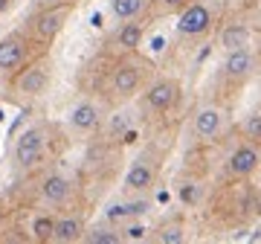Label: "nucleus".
Segmentation results:
<instances>
[{"mask_svg": "<svg viewBox=\"0 0 261 244\" xmlns=\"http://www.w3.org/2000/svg\"><path fill=\"white\" fill-rule=\"evenodd\" d=\"M67 15H70V3H61V6H53V9L41 12L35 20H32V32H35L38 41H53V38L61 32Z\"/></svg>", "mask_w": 261, "mask_h": 244, "instance_id": "f257e3e1", "label": "nucleus"}, {"mask_svg": "<svg viewBox=\"0 0 261 244\" xmlns=\"http://www.w3.org/2000/svg\"><path fill=\"white\" fill-rule=\"evenodd\" d=\"M177 99H180V85L177 82L160 79V82H154V85L148 87V93H145V108L154 111V113H166Z\"/></svg>", "mask_w": 261, "mask_h": 244, "instance_id": "f03ea898", "label": "nucleus"}, {"mask_svg": "<svg viewBox=\"0 0 261 244\" xmlns=\"http://www.w3.org/2000/svg\"><path fill=\"white\" fill-rule=\"evenodd\" d=\"M44 128H29L23 137L18 140V149H15V160L18 166H35L38 160L44 157Z\"/></svg>", "mask_w": 261, "mask_h": 244, "instance_id": "7ed1b4c3", "label": "nucleus"}, {"mask_svg": "<svg viewBox=\"0 0 261 244\" xmlns=\"http://www.w3.org/2000/svg\"><path fill=\"white\" fill-rule=\"evenodd\" d=\"M27 38L23 35H9L0 41V70H18L27 61Z\"/></svg>", "mask_w": 261, "mask_h": 244, "instance_id": "20e7f679", "label": "nucleus"}, {"mask_svg": "<svg viewBox=\"0 0 261 244\" xmlns=\"http://www.w3.org/2000/svg\"><path fill=\"white\" fill-rule=\"evenodd\" d=\"M258 163H261V154L255 145H238L232 151L229 163H226V169H229L232 178H247V175H252V172L258 169Z\"/></svg>", "mask_w": 261, "mask_h": 244, "instance_id": "39448f33", "label": "nucleus"}, {"mask_svg": "<svg viewBox=\"0 0 261 244\" xmlns=\"http://www.w3.org/2000/svg\"><path fill=\"white\" fill-rule=\"evenodd\" d=\"M209 23H212L209 9H206V6H200V3H189L186 9H183V15H180L177 29L183 32V35H200V32H206V29H209Z\"/></svg>", "mask_w": 261, "mask_h": 244, "instance_id": "423d86ee", "label": "nucleus"}, {"mask_svg": "<svg viewBox=\"0 0 261 244\" xmlns=\"http://www.w3.org/2000/svg\"><path fill=\"white\" fill-rule=\"evenodd\" d=\"M47 82H49V67L41 61V64H32L29 70H23V73L18 76L15 87H18V93H23V96H38L47 87Z\"/></svg>", "mask_w": 261, "mask_h": 244, "instance_id": "0eeeda50", "label": "nucleus"}, {"mask_svg": "<svg viewBox=\"0 0 261 244\" xmlns=\"http://www.w3.org/2000/svg\"><path fill=\"white\" fill-rule=\"evenodd\" d=\"M140 85H142V70L137 64L125 61V64H119L116 70H113V93H116V96L137 93Z\"/></svg>", "mask_w": 261, "mask_h": 244, "instance_id": "6e6552de", "label": "nucleus"}, {"mask_svg": "<svg viewBox=\"0 0 261 244\" xmlns=\"http://www.w3.org/2000/svg\"><path fill=\"white\" fill-rule=\"evenodd\" d=\"M252 67H255L252 53L247 47H241V50H229V56H226V61H224V73L229 76V79H247V76L252 73Z\"/></svg>", "mask_w": 261, "mask_h": 244, "instance_id": "1a4fd4ad", "label": "nucleus"}, {"mask_svg": "<svg viewBox=\"0 0 261 244\" xmlns=\"http://www.w3.org/2000/svg\"><path fill=\"white\" fill-rule=\"evenodd\" d=\"M154 175H157V169L151 166L148 160H137L128 169V175H125V186L142 192V189H148L151 183H154Z\"/></svg>", "mask_w": 261, "mask_h": 244, "instance_id": "9d476101", "label": "nucleus"}, {"mask_svg": "<svg viewBox=\"0 0 261 244\" xmlns=\"http://www.w3.org/2000/svg\"><path fill=\"white\" fill-rule=\"evenodd\" d=\"M221 122H224L221 111H215V108H203V111L195 113V134H197V137H203V140H209V137L218 134Z\"/></svg>", "mask_w": 261, "mask_h": 244, "instance_id": "9b49d317", "label": "nucleus"}, {"mask_svg": "<svg viewBox=\"0 0 261 244\" xmlns=\"http://www.w3.org/2000/svg\"><path fill=\"white\" fill-rule=\"evenodd\" d=\"M70 180L61 178V175H49L44 183H41V195L47 198L49 204H64L67 198H70Z\"/></svg>", "mask_w": 261, "mask_h": 244, "instance_id": "f8f14e48", "label": "nucleus"}, {"mask_svg": "<svg viewBox=\"0 0 261 244\" xmlns=\"http://www.w3.org/2000/svg\"><path fill=\"white\" fill-rule=\"evenodd\" d=\"M218 41H221L224 50H241V47H247V41H250V29L244 27V23H229V27L221 29Z\"/></svg>", "mask_w": 261, "mask_h": 244, "instance_id": "ddd939ff", "label": "nucleus"}, {"mask_svg": "<svg viewBox=\"0 0 261 244\" xmlns=\"http://www.w3.org/2000/svg\"><path fill=\"white\" fill-rule=\"evenodd\" d=\"M79 238H84V227L79 218H58L56 221V233H53V241H79Z\"/></svg>", "mask_w": 261, "mask_h": 244, "instance_id": "4468645a", "label": "nucleus"}, {"mask_svg": "<svg viewBox=\"0 0 261 244\" xmlns=\"http://www.w3.org/2000/svg\"><path fill=\"white\" fill-rule=\"evenodd\" d=\"M70 119H73L75 128H82V131H93L96 125H99V111H96L90 102H84V105H79V108L73 111Z\"/></svg>", "mask_w": 261, "mask_h": 244, "instance_id": "2eb2a0df", "label": "nucleus"}, {"mask_svg": "<svg viewBox=\"0 0 261 244\" xmlns=\"http://www.w3.org/2000/svg\"><path fill=\"white\" fill-rule=\"evenodd\" d=\"M142 23H125V27L119 29V35H116V44H119L122 50H137L142 44Z\"/></svg>", "mask_w": 261, "mask_h": 244, "instance_id": "dca6fc26", "label": "nucleus"}, {"mask_svg": "<svg viewBox=\"0 0 261 244\" xmlns=\"http://www.w3.org/2000/svg\"><path fill=\"white\" fill-rule=\"evenodd\" d=\"M142 9H145V0H113V15L122 20L137 18Z\"/></svg>", "mask_w": 261, "mask_h": 244, "instance_id": "f3484780", "label": "nucleus"}, {"mask_svg": "<svg viewBox=\"0 0 261 244\" xmlns=\"http://www.w3.org/2000/svg\"><path fill=\"white\" fill-rule=\"evenodd\" d=\"M53 233H56V221L47 215H41L32 221V235H35L38 241H53Z\"/></svg>", "mask_w": 261, "mask_h": 244, "instance_id": "a211bd4d", "label": "nucleus"}, {"mask_svg": "<svg viewBox=\"0 0 261 244\" xmlns=\"http://www.w3.org/2000/svg\"><path fill=\"white\" fill-rule=\"evenodd\" d=\"M157 241H163V244H180V241H183V227H180V224H166L163 230H160Z\"/></svg>", "mask_w": 261, "mask_h": 244, "instance_id": "6ab92c4d", "label": "nucleus"}, {"mask_svg": "<svg viewBox=\"0 0 261 244\" xmlns=\"http://www.w3.org/2000/svg\"><path fill=\"white\" fill-rule=\"evenodd\" d=\"M140 212H145V204H125V207H113L108 212V218L116 221V218H125V215H140Z\"/></svg>", "mask_w": 261, "mask_h": 244, "instance_id": "aec40b11", "label": "nucleus"}, {"mask_svg": "<svg viewBox=\"0 0 261 244\" xmlns=\"http://www.w3.org/2000/svg\"><path fill=\"white\" fill-rule=\"evenodd\" d=\"M244 134H247V140L261 142V113H252L250 119L244 122Z\"/></svg>", "mask_w": 261, "mask_h": 244, "instance_id": "412c9836", "label": "nucleus"}, {"mask_svg": "<svg viewBox=\"0 0 261 244\" xmlns=\"http://www.w3.org/2000/svg\"><path fill=\"white\" fill-rule=\"evenodd\" d=\"M90 244H116L119 241V235L111 233V230H93V233H87L84 235Z\"/></svg>", "mask_w": 261, "mask_h": 244, "instance_id": "4be33fe9", "label": "nucleus"}, {"mask_svg": "<svg viewBox=\"0 0 261 244\" xmlns=\"http://www.w3.org/2000/svg\"><path fill=\"white\" fill-rule=\"evenodd\" d=\"M180 198H183L186 204H197V201H200V186H197V183H186V186H180Z\"/></svg>", "mask_w": 261, "mask_h": 244, "instance_id": "5701e85b", "label": "nucleus"}, {"mask_svg": "<svg viewBox=\"0 0 261 244\" xmlns=\"http://www.w3.org/2000/svg\"><path fill=\"white\" fill-rule=\"evenodd\" d=\"M160 6H163V12H177V9H186L189 0H160Z\"/></svg>", "mask_w": 261, "mask_h": 244, "instance_id": "b1692460", "label": "nucleus"}, {"mask_svg": "<svg viewBox=\"0 0 261 244\" xmlns=\"http://www.w3.org/2000/svg\"><path fill=\"white\" fill-rule=\"evenodd\" d=\"M125 125H128V116H125V113H119V116H113V119H111V134L125 131Z\"/></svg>", "mask_w": 261, "mask_h": 244, "instance_id": "393cba45", "label": "nucleus"}, {"mask_svg": "<svg viewBox=\"0 0 261 244\" xmlns=\"http://www.w3.org/2000/svg\"><path fill=\"white\" fill-rule=\"evenodd\" d=\"M142 235V227H130L128 230V238H140Z\"/></svg>", "mask_w": 261, "mask_h": 244, "instance_id": "a878e982", "label": "nucleus"}, {"mask_svg": "<svg viewBox=\"0 0 261 244\" xmlns=\"http://www.w3.org/2000/svg\"><path fill=\"white\" fill-rule=\"evenodd\" d=\"M9 3H12V0H0V12H6V9H9Z\"/></svg>", "mask_w": 261, "mask_h": 244, "instance_id": "bb28decb", "label": "nucleus"}]
</instances>
